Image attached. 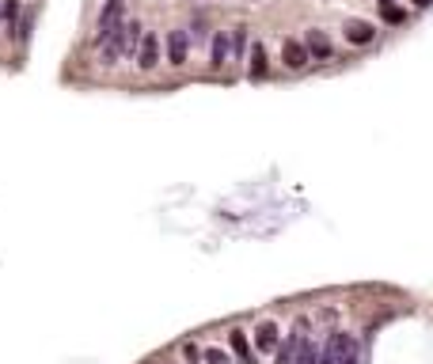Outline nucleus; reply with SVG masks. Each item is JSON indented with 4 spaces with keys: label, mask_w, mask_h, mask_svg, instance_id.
I'll return each instance as SVG.
<instances>
[{
    "label": "nucleus",
    "mask_w": 433,
    "mask_h": 364,
    "mask_svg": "<svg viewBox=\"0 0 433 364\" xmlns=\"http://www.w3.org/2000/svg\"><path fill=\"white\" fill-rule=\"evenodd\" d=\"M16 16H19V0H4V8H0V19L16 23Z\"/></svg>",
    "instance_id": "nucleus-14"
},
{
    "label": "nucleus",
    "mask_w": 433,
    "mask_h": 364,
    "mask_svg": "<svg viewBox=\"0 0 433 364\" xmlns=\"http://www.w3.org/2000/svg\"><path fill=\"white\" fill-rule=\"evenodd\" d=\"M373 38H376L373 23H365V19H350V23H346V42H353V46H368Z\"/></svg>",
    "instance_id": "nucleus-5"
},
{
    "label": "nucleus",
    "mask_w": 433,
    "mask_h": 364,
    "mask_svg": "<svg viewBox=\"0 0 433 364\" xmlns=\"http://www.w3.org/2000/svg\"><path fill=\"white\" fill-rule=\"evenodd\" d=\"M296 364H319V349L312 345L308 338L301 341V349H296Z\"/></svg>",
    "instance_id": "nucleus-12"
},
{
    "label": "nucleus",
    "mask_w": 433,
    "mask_h": 364,
    "mask_svg": "<svg viewBox=\"0 0 433 364\" xmlns=\"http://www.w3.org/2000/svg\"><path fill=\"white\" fill-rule=\"evenodd\" d=\"M255 345H259L262 353H278V326H274V323H262L259 330H255Z\"/></svg>",
    "instance_id": "nucleus-8"
},
{
    "label": "nucleus",
    "mask_w": 433,
    "mask_h": 364,
    "mask_svg": "<svg viewBox=\"0 0 433 364\" xmlns=\"http://www.w3.org/2000/svg\"><path fill=\"white\" fill-rule=\"evenodd\" d=\"M229 341H232V353L239 356V364H255L251 345H247V334H244V330H232V334H229Z\"/></svg>",
    "instance_id": "nucleus-10"
},
{
    "label": "nucleus",
    "mask_w": 433,
    "mask_h": 364,
    "mask_svg": "<svg viewBox=\"0 0 433 364\" xmlns=\"http://www.w3.org/2000/svg\"><path fill=\"white\" fill-rule=\"evenodd\" d=\"M187 53H190V34L187 31H172L167 34V65H187Z\"/></svg>",
    "instance_id": "nucleus-4"
},
{
    "label": "nucleus",
    "mask_w": 433,
    "mask_h": 364,
    "mask_svg": "<svg viewBox=\"0 0 433 364\" xmlns=\"http://www.w3.org/2000/svg\"><path fill=\"white\" fill-rule=\"evenodd\" d=\"M229 53H232V42L224 38V34H217V38H213V61H209V65L213 69H224V65H229Z\"/></svg>",
    "instance_id": "nucleus-11"
},
{
    "label": "nucleus",
    "mask_w": 433,
    "mask_h": 364,
    "mask_svg": "<svg viewBox=\"0 0 433 364\" xmlns=\"http://www.w3.org/2000/svg\"><path fill=\"white\" fill-rule=\"evenodd\" d=\"M133 57H137V69H141V73H152V69L160 65V38H156V34H145Z\"/></svg>",
    "instance_id": "nucleus-2"
},
{
    "label": "nucleus",
    "mask_w": 433,
    "mask_h": 364,
    "mask_svg": "<svg viewBox=\"0 0 433 364\" xmlns=\"http://www.w3.org/2000/svg\"><path fill=\"white\" fill-rule=\"evenodd\" d=\"M183 353H187V361H190V364H198V361H202V356H205V353H202V349H198V345H187V349H183Z\"/></svg>",
    "instance_id": "nucleus-16"
},
{
    "label": "nucleus",
    "mask_w": 433,
    "mask_h": 364,
    "mask_svg": "<svg viewBox=\"0 0 433 364\" xmlns=\"http://www.w3.org/2000/svg\"><path fill=\"white\" fill-rule=\"evenodd\" d=\"M384 19H388V23H403V12L392 8V4H384Z\"/></svg>",
    "instance_id": "nucleus-15"
},
{
    "label": "nucleus",
    "mask_w": 433,
    "mask_h": 364,
    "mask_svg": "<svg viewBox=\"0 0 433 364\" xmlns=\"http://www.w3.org/2000/svg\"><path fill=\"white\" fill-rule=\"evenodd\" d=\"M281 61H285V69H293V73H301V69H308V46L296 38H285L281 42Z\"/></svg>",
    "instance_id": "nucleus-3"
},
{
    "label": "nucleus",
    "mask_w": 433,
    "mask_h": 364,
    "mask_svg": "<svg viewBox=\"0 0 433 364\" xmlns=\"http://www.w3.org/2000/svg\"><path fill=\"white\" fill-rule=\"evenodd\" d=\"M414 4H418V8H430V4H433V0H414Z\"/></svg>",
    "instance_id": "nucleus-17"
},
{
    "label": "nucleus",
    "mask_w": 433,
    "mask_h": 364,
    "mask_svg": "<svg viewBox=\"0 0 433 364\" xmlns=\"http://www.w3.org/2000/svg\"><path fill=\"white\" fill-rule=\"evenodd\" d=\"M247 76H251V80H262V76H266V46H262V42H255V46H251V65H247Z\"/></svg>",
    "instance_id": "nucleus-9"
},
{
    "label": "nucleus",
    "mask_w": 433,
    "mask_h": 364,
    "mask_svg": "<svg viewBox=\"0 0 433 364\" xmlns=\"http://www.w3.org/2000/svg\"><path fill=\"white\" fill-rule=\"evenodd\" d=\"M205 364H232V356L224 349H205Z\"/></svg>",
    "instance_id": "nucleus-13"
},
{
    "label": "nucleus",
    "mask_w": 433,
    "mask_h": 364,
    "mask_svg": "<svg viewBox=\"0 0 433 364\" xmlns=\"http://www.w3.org/2000/svg\"><path fill=\"white\" fill-rule=\"evenodd\" d=\"M304 46H308V57H316V61H327L331 57V38L323 31H308Z\"/></svg>",
    "instance_id": "nucleus-7"
},
{
    "label": "nucleus",
    "mask_w": 433,
    "mask_h": 364,
    "mask_svg": "<svg viewBox=\"0 0 433 364\" xmlns=\"http://www.w3.org/2000/svg\"><path fill=\"white\" fill-rule=\"evenodd\" d=\"M304 341V319L296 323V330L285 338V345H278V364H296V349Z\"/></svg>",
    "instance_id": "nucleus-6"
},
{
    "label": "nucleus",
    "mask_w": 433,
    "mask_h": 364,
    "mask_svg": "<svg viewBox=\"0 0 433 364\" xmlns=\"http://www.w3.org/2000/svg\"><path fill=\"white\" fill-rule=\"evenodd\" d=\"M126 23V0H103V12H99V34L95 42L110 38L115 31H122Z\"/></svg>",
    "instance_id": "nucleus-1"
}]
</instances>
